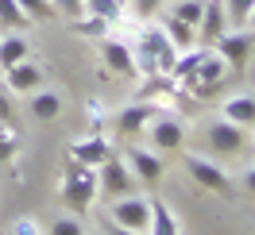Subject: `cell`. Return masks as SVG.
<instances>
[{
	"mask_svg": "<svg viewBox=\"0 0 255 235\" xmlns=\"http://www.w3.org/2000/svg\"><path fill=\"white\" fill-rule=\"evenodd\" d=\"M50 4H54V12L66 16V19H81L85 16V0H50Z\"/></svg>",
	"mask_w": 255,
	"mask_h": 235,
	"instance_id": "cell-29",
	"label": "cell"
},
{
	"mask_svg": "<svg viewBox=\"0 0 255 235\" xmlns=\"http://www.w3.org/2000/svg\"><path fill=\"white\" fill-rule=\"evenodd\" d=\"M155 23H159V31L174 43L178 50H190V47H197V31H193L190 23H182V19H174L170 12H159L155 16Z\"/></svg>",
	"mask_w": 255,
	"mask_h": 235,
	"instance_id": "cell-17",
	"label": "cell"
},
{
	"mask_svg": "<svg viewBox=\"0 0 255 235\" xmlns=\"http://www.w3.org/2000/svg\"><path fill=\"white\" fill-rule=\"evenodd\" d=\"M213 50L228 62V70H244L248 58H252V50H255V31H248V27H232V31H224L221 39L213 43Z\"/></svg>",
	"mask_w": 255,
	"mask_h": 235,
	"instance_id": "cell-5",
	"label": "cell"
},
{
	"mask_svg": "<svg viewBox=\"0 0 255 235\" xmlns=\"http://www.w3.org/2000/svg\"><path fill=\"white\" fill-rule=\"evenodd\" d=\"M159 104H151V100H135V104H124L120 108V116H116V127L124 131V135H139V131H147V124L159 116Z\"/></svg>",
	"mask_w": 255,
	"mask_h": 235,
	"instance_id": "cell-13",
	"label": "cell"
},
{
	"mask_svg": "<svg viewBox=\"0 0 255 235\" xmlns=\"http://www.w3.org/2000/svg\"><path fill=\"white\" fill-rule=\"evenodd\" d=\"M47 235H85V228H81L78 216H58V220L47 228Z\"/></svg>",
	"mask_w": 255,
	"mask_h": 235,
	"instance_id": "cell-28",
	"label": "cell"
},
{
	"mask_svg": "<svg viewBox=\"0 0 255 235\" xmlns=\"http://www.w3.org/2000/svg\"><path fill=\"white\" fill-rule=\"evenodd\" d=\"M97 189L105 193V201L128 197V193H135V173L128 170V162L120 155H109L97 166Z\"/></svg>",
	"mask_w": 255,
	"mask_h": 235,
	"instance_id": "cell-3",
	"label": "cell"
},
{
	"mask_svg": "<svg viewBox=\"0 0 255 235\" xmlns=\"http://www.w3.org/2000/svg\"><path fill=\"white\" fill-rule=\"evenodd\" d=\"M74 31L85 35V39H105V35H109V23L97 19V16H81V19H74Z\"/></svg>",
	"mask_w": 255,
	"mask_h": 235,
	"instance_id": "cell-26",
	"label": "cell"
},
{
	"mask_svg": "<svg viewBox=\"0 0 255 235\" xmlns=\"http://www.w3.org/2000/svg\"><path fill=\"white\" fill-rule=\"evenodd\" d=\"M162 8H166V0H128V12H131V19H139V23H151Z\"/></svg>",
	"mask_w": 255,
	"mask_h": 235,
	"instance_id": "cell-25",
	"label": "cell"
},
{
	"mask_svg": "<svg viewBox=\"0 0 255 235\" xmlns=\"http://www.w3.org/2000/svg\"><path fill=\"white\" fill-rule=\"evenodd\" d=\"M109 220L112 224H120V228H128V232H143L147 235V220H151V197H143V193H128V197H116V201H109Z\"/></svg>",
	"mask_w": 255,
	"mask_h": 235,
	"instance_id": "cell-4",
	"label": "cell"
},
{
	"mask_svg": "<svg viewBox=\"0 0 255 235\" xmlns=\"http://www.w3.org/2000/svg\"><path fill=\"white\" fill-rule=\"evenodd\" d=\"M205 12V0H170V16L182 19V23H190L193 31H197V19Z\"/></svg>",
	"mask_w": 255,
	"mask_h": 235,
	"instance_id": "cell-22",
	"label": "cell"
},
{
	"mask_svg": "<svg viewBox=\"0 0 255 235\" xmlns=\"http://www.w3.org/2000/svg\"><path fill=\"white\" fill-rule=\"evenodd\" d=\"M186 170H190V177L197 181V185L213 189V193H232V177H228V170H224L221 162H213V158L190 155V158H186Z\"/></svg>",
	"mask_w": 255,
	"mask_h": 235,
	"instance_id": "cell-7",
	"label": "cell"
},
{
	"mask_svg": "<svg viewBox=\"0 0 255 235\" xmlns=\"http://www.w3.org/2000/svg\"><path fill=\"white\" fill-rule=\"evenodd\" d=\"M16 4H19V12L27 16V23H50V19H58L50 0H16Z\"/></svg>",
	"mask_w": 255,
	"mask_h": 235,
	"instance_id": "cell-21",
	"label": "cell"
},
{
	"mask_svg": "<svg viewBox=\"0 0 255 235\" xmlns=\"http://www.w3.org/2000/svg\"><path fill=\"white\" fill-rule=\"evenodd\" d=\"M224 31H232V23L224 16V4L221 0H205V12L197 19V47H213Z\"/></svg>",
	"mask_w": 255,
	"mask_h": 235,
	"instance_id": "cell-9",
	"label": "cell"
},
{
	"mask_svg": "<svg viewBox=\"0 0 255 235\" xmlns=\"http://www.w3.org/2000/svg\"><path fill=\"white\" fill-rule=\"evenodd\" d=\"M244 189H248V193H255V166H248V170H244Z\"/></svg>",
	"mask_w": 255,
	"mask_h": 235,
	"instance_id": "cell-33",
	"label": "cell"
},
{
	"mask_svg": "<svg viewBox=\"0 0 255 235\" xmlns=\"http://www.w3.org/2000/svg\"><path fill=\"white\" fill-rule=\"evenodd\" d=\"M109 155H112V143H109V135H101V131H93V135H85V139H74V143H70V158L81 162V166H93V170Z\"/></svg>",
	"mask_w": 255,
	"mask_h": 235,
	"instance_id": "cell-12",
	"label": "cell"
},
{
	"mask_svg": "<svg viewBox=\"0 0 255 235\" xmlns=\"http://www.w3.org/2000/svg\"><path fill=\"white\" fill-rule=\"evenodd\" d=\"M101 66H105L109 74H116V78H139L135 54H131V43H128V39L105 35V39H101Z\"/></svg>",
	"mask_w": 255,
	"mask_h": 235,
	"instance_id": "cell-6",
	"label": "cell"
},
{
	"mask_svg": "<svg viewBox=\"0 0 255 235\" xmlns=\"http://www.w3.org/2000/svg\"><path fill=\"white\" fill-rule=\"evenodd\" d=\"M0 27L4 31H23L27 27V16L19 12L16 0H0Z\"/></svg>",
	"mask_w": 255,
	"mask_h": 235,
	"instance_id": "cell-23",
	"label": "cell"
},
{
	"mask_svg": "<svg viewBox=\"0 0 255 235\" xmlns=\"http://www.w3.org/2000/svg\"><path fill=\"white\" fill-rule=\"evenodd\" d=\"M221 4H224V16H228L232 27H248V16H252L255 0H221Z\"/></svg>",
	"mask_w": 255,
	"mask_h": 235,
	"instance_id": "cell-24",
	"label": "cell"
},
{
	"mask_svg": "<svg viewBox=\"0 0 255 235\" xmlns=\"http://www.w3.org/2000/svg\"><path fill=\"white\" fill-rule=\"evenodd\" d=\"M128 170L135 173L139 181H147V185H155L162 177V158H159V151H143V147H131L128 151Z\"/></svg>",
	"mask_w": 255,
	"mask_h": 235,
	"instance_id": "cell-14",
	"label": "cell"
},
{
	"mask_svg": "<svg viewBox=\"0 0 255 235\" xmlns=\"http://www.w3.org/2000/svg\"><path fill=\"white\" fill-rule=\"evenodd\" d=\"M12 235H47V228H43L39 220H31V216H19L16 224H12Z\"/></svg>",
	"mask_w": 255,
	"mask_h": 235,
	"instance_id": "cell-30",
	"label": "cell"
},
{
	"mask_svg": "<svg viewBox=\"0 0 255 235\" xmlns=\"http://www.w3.org/2000/svg\"><path fill=\"white\" fill-rule=\"evenodd\" d=\"M85 16H97L109 27H116V23H128L131 12H128V0H85Z\"/></svg>",
	"mask_w": 255,
	"mask_h": 235,
	"instance_id": "cell-19",
	"label": "cell"
},
{
	"mask_svg": "<svg viewBox=\"0 0 255 235\" xmlns=\"http://www.w3.org/2000/svg\"><path fill=\"white\" fill-rule=\"evenodd\" d=\"M105 235H143V232H128V228H120V224H105Z\"/></svg>",
	"mask_w": 255,
	"mask_h": 235,
	"instance_id": "cell-31",
	"label": "cell"
},
{
	"mask_svg": "<svg viewBox=\"0 0 255 235\" xmlns=\"http://www.w3.org/2000/svg\"><path fill=\"white\" fill-rule=\"evenodd\" d=\"M43 81H47V70L35 62V58H23V62H16L12 70H4L8 93H19V96H31L35 89H43Z\"/></svg>",
	"mask_w": 255,
	"mask_h": 235,
	"instance_id": "cell-8",
	"label": "cell"
},
{
	"mask_svg": "<svg viewBox=\"0 0 255 235\" xmlns=\"http://www.w3.org/2000/svg\"><path fill=\"white\" fill-rule=\"evenodd\" d=\"M23 58H31V43L23 39V31H4L0 35V74L23 62Z\"/></svg>",
	"mask_w": 255,
	"mask_h": 235,
	"instance_id": "cell-16",
	"label": "cell"
},
{
	"mask_svg": "<svg viewBox=\"0 0 255 235\" xmlns=\"http://www.w3.org/2000/svg\"><path fill=\"white\" fill-rule=\"evenodd\" d=\"M244 143H248V127H236L228 120L209 124V151H217V155H240Z\"/></svg>",
	"mask_w": 255,
	"mask_h": 235,
	"instance_id": "cell-10",
	"label": "cell"
},
{
	"mask_svg": "<svg viewBox=\"0 0 255 235\" xmlns=\"http://www.w3.org/2000/svg\"><path fill=\"white\" fill-rule=\"evenodd\" d=\"M147 235H182V224H178L174 208L162 201V197H155V201H151V220H147Z\"/></svg>",
	"mask_w": 255,
	"mask_h": 235,
	"instance_id": "cell-18",
	"label": "cell"
},
{
	"mask_svg": "<svg viewBox=\"0 0 255 235\" xmlns=\"http://www.w3.org/2000/svg\"><path fill=\"white\" fill-rule=\"evenodd\" d=\"M248 31H255V8H252V16H248Z\"/></svg>",
	"mask_w": 255,
	"mask_h": 235,
	"instance_id": "cell-34",
	"label": "cell"
},
{
	"mask_svg": "<svg viewBox=\"0 0 255 235\" xmlns=\"http://www.w3.org/2000/svg\"><path fill=\"white\" fill-rule=\"evenodd\" d=\"M31 116H35V120H43V124L58 120V116H62V93L35 89V93H31Z\"/></svg>",
	"mask_w": 255,
	"mask_h": 235,
	"instance_id": "cell-20",
	"label": "cell"
},
{
	"mask_svg": "<svg viewBox=\"0 0 255 235\" xmlns=\"http://www.w3.org/2000/svg\"><path fill=\"white\" fill-rule=\"evenodd\" d=\"M8 116H12V104H8V96L0 93V124H8Z\"/></svg>",
	"mask_w": 255,
	"mask_h": 235,
	"instance_id": "cell-32",
	"label": "cell"
},
{
	"mask_svg": "<svg viewBox=\"0 0 255 235\" xmlns=\"http://www.w3.org/2000/svg\"><path fill=\"white\" fill-rule=\"evenodd\" d=\"M221 120L236 127H255V96L252 93H236L221 104Z\"/></svg>",
	"mask_w": 255,
	"mask_h": 235,
	"instance_id": "cell-15",
	"label": "cell"
},
{
	"mask_svg": "<svg viewBox=\"0 0 255 235\" xmlns=\"http://www.w3.org/2000/svg\"><path fill=\"white\" fill-rule=\"evenodd\" d=\"M16 151H19L16 131H12L8 124H0V166H4V162H12V158H16Z\"/></svg>",
	"mask_w": 255,
	"mask_h": 235,
	"instance_id": "cell-27",
	"label": "cell"
},
{
	"mask_svg": "<svg viewBox=\"0 0 255 235\" xmlns=\"http://www.w3.org/2000/svg\"><path fill=\"white\" fill-rule=\"evenodd\" d=\"M62 201L74 208V212H89L93 208V197H97V170L93 166H81V162H66V173H62Z\"/></svg>",
	"mask_w": 255,
	"mask_h": 235,
	"instance_id": "cell-2",
	"label": "cell"
},
{
	"mask_svg": "<svg viewBox=\"0 0 255 235\" xmlns=\"http://www.w3.org/2000/svg\"><path fill=\"white\" fill-rule=\"evenodd\" d=\"M128 43H131V54H135L139 78H170L178 54H182V50L159 31L155 19H151V23H139V19H135V31H131Z\"/></svg>",
	"mask_w": 255,
	"mask_h": 235,
	"instance_id": "cell-1",
	"label": "cell"
},
{
	"mask_svg": "<svg viewBox=\"0 0 255 235\" xmlns=\"http://www.w3.org/2000/svg\"><path fill=\"white\" fill-rule=\"evenodd\" d=\"M147 135L155 143V151H178L182 139H186V124H182L178 116H155V120L147 124Z\"/></svg>",
	"mask_w": 255,
	"mask_h": 235,
	"instance_id": "cell-11",
	"label": "cell"
}]
</instances>
